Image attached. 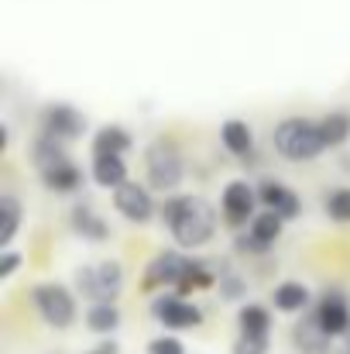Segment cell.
<instances>
[{"label":"cell","instance_id":"obj_1","mask_svg":"<svg viewBox=\"0 0 350 354\" xmlns=\"http://www.w3.org/2000/svg\"><path fill=\"white\" fill-rule=\"evenodd\" d=\"M162 221L179 248H203L217 234V210L203 196H172L162 207Z\"/></svg>","mask_w":350,"mask_h":354},{"label":"cell","instance_id":"obj_2","mask_svg":"<svg viewBox=\"0 0 350 354\" xmlns=\"http://www.w3.org/2000/svg\"><path fill=\"white\" fill-rule=\"evenodd\" d=\"M271 145L285 162H313L320 151H327L320 120L309 118H285L271 131Z\"/></svg>","mask_w":350,"mask_h":354},{"label":"cell","instance_id":"obj_3","mask_svg":"<svg viewBox=\"0 0 350 354\" xmlns=\"http://www.w3.org/2000/svg\"><path fill=\"white\" fill-rule=\"evenodd\" d=\"M144 169H148V186H155L158 193H175L186 176L179 145L172 138H155L144 151Z\"/></svg>","mask_w":350,"mask_h":354},{"label":"cell","instance_id":"obj_4","mask_svg":"<svg viewBox=\"0 0 350 354\" xmlns=\"http://www.w3.org/2000/svg\"><path fill=\"white\" fill-rule=\"evenodd\" d=\"M76 289L93 299V303H114L124 289V268L120 261H100V265H83L76 272Z\"/></svg>","mask_w":350,"mask_h":354},{"label":"cell","instance_id":"obj_5","mask_svg":"<svg viewBox=\"0 0 350 354\" xmlns=\"http://www.w3.org/2000/svg\"><path fill=\"white\" fill-rule=\"evenodd\" d=\"M31 299H35V306H38V313H41V320L48 327H55V330L72 327V320H76V296L62 282H41V286H35Z\"/></svg>","mask_w":350,"mask_h":354},{"label":"cell","instance_id":"obj_6","mask_svg":"<svg viewBox=\"0 0 350 354\" xmlns=\"http://www.w3.org/2000/svg\"><path fill=\"white\" fill-rule=\"evenodd\" d=\"M151 313L165 330H196L203 324V310L182 296H158L151 303Z\"/></svg>","mask_w":350,"mask_h":354},{"label":"cell","instance_id":"obj_7","mask_svg":"<svg viewBox=\"0 0 350 354\" xmlns=\"http://www.w3.org/2000/svg\"><path fill=\"white\" fill-rule=\"evenodd\" d=\"M114 210L130 224H148L155 217V200H151L148 186L127 179L114 189Z\"/></svg>","mask_w":350,"mask_h":354},{"label":"cell","instance_id":"obj_8","mask_svg":"<svg viewBox=\"0 0 350 354\" xmlns=\"http://www.w3.org/2000/svg\"><path fill=\"white\" fill-rule=\"evenodd\" d=\"M186 265H189V258H182L179 251H162V254H155L151 258V265L144 268V289L151 292V289H175L179 282H182V275H186Z\"/></svg>","mask_w":350,"mask_h":354},{"label":"cell","instance_id":"obj_9","mask_svg":"<svg viewBox=\"0 0 350 354\" xmlns=\"http://www.w3.org/2000/svg\"><path fill=\"white\" fill-rule=\"evenodd\" d=\"M83 131H86V118L69 104H52L41 114V134H48V138L76 141V138H83Z\"/></svg>","mask_w":350,"mask_h":354},{"label":"cell","instance_id":"obj_10","mask_svg":"<svg viewBox=\"0 0 350 354\" xmlns=\"http://www.w3.org/2000/svg\"><path fill=\"white\" fill-rule=\"evenodd\" d=\"M254 203H257V193L244 183V179H233L227 183L224 196H220V207H224V221L231 227H240L247 221H254Z\"/></svg>","mask_w":350,"mask_h":354},{"label":"cell","instance_id":"obj_11","mask_svg":"<svg viewBox=\"0 0 350 354\" xmlns=\"http://www.w3.org/2000/svg\"><path fill=\"white\" fill-rule=\"evenodd\" d=\"M257 200H261L264 210H275V214H282L285 221H292V217L302 214L299 196H295L285 183H278V179H264V183L257 186Z\"/></svg>","mask_w":350,"mask_h":354},{"label":"cell","instance_id":"obj_12","mask_svg":"<svg viewBox=\"0 0 350 354\" xmlns=\"http://www.w3.org/2000/svg\"><path fill=\"white\" fill-rule=\"evenodd\" d=\"M316 320L323 324V330L330 337H340V334H350V306L340 292H327L316 306Z\"/></svg>","mask_w":350,"mask_h":354},{"label":"cell","instance_id":"obj_13","mask_svg":"<svg viewBox=\"0 0 350 354\" xmlns=\"http://www.w3.org/2000/svg\"><path fill=\"white\" fill-rule=\"evenodd\" d=\"M292 344H295L302 354H323L327 348H330V334L323 330V324H320L316 313H313L309 320L295 324V330H292Z\"/></svg>","mask_w":350,"mask_h":354},{"label":"cell","instance_id":"obj_14","mask_svg":"<svg viewBox=\"0 0 350 354\" xmlns=\"http://www.w3.org/2000/svg\"><path fill=\"white\" fill-rule=\"evenodd\" d=\"M41 176V183H45V189H52V193H76L79 186H83V172L66 158V162H59V165H52V169H45V172H38Z\"/></svg>","mask_w":350,"mask_h":354},{"label":"cell","instance_id":"obj_15","mask_svg":"<svg viewBox=\"0 0 350 354\" xmlns=\"http://www.w3.org/2000/svg\"><path fill=\"white\" fill-rule=\"evenodd\" d=\"M220 141L231 155H240V158H251V151H254V131H251L247 120H224Z\"/></svg>","mask_w":350,"mask_h":354},{"label":"cell","instance_id":"obj_16","mask_svg":"<svg viewBox=\"0 0 350 354\" xmlns=\"http://www.w3.org/2000/svg\"><path fill=\"white\" fill-rule=\"evenodd\" d=\"M69 224H72V231L83 237V241H93V244H100V241H107V237H110L107 221H104L100 214H93L90 207H76V210H72V217H69Z\"/></svg>","mask_w":350,"mask_h":354},{"label":"cell","instance_id":"obj_17","mask_svg":"<svg viewBox=\"0 0 350 354\" xmlns=\"http://www.w3.org/2000/svg\"><path fill=\"white\" fill-rule=\"evenodd\" d=\"M93 179L104 189H117L120 183H127V165L120 155H93Z\"/></svg>","mask_w":350,"mask_h":354},{"label":"cell","instance_id":"obj_18","mask_svg":"<svg viewBox=\"0 0 350 354\" xmlns=\"http://www.w3.org/2000/svg\"><path fill=\"white\" fill-rule=\"evenodd\" d=\"M271 303H275V310H282V313H302V310L309 306V289H306L302 282H282V286H275Z\"/></svg>","mask_w":350,"mask_h":354},{"label":"cell","instance_id":"obj_19","mask_svg":"<svg viewBox=\"0 0 350 354\" xmlns=\"http://www.w3.org/2000/svg\"><path fill=\"white\" fill-rule=\"evenodd\" d=\"M66 158H69V155H66V148H62L59 138L41 134V138L31 145V165H35L38 172H45V169H52V165H59V162H66Z\"/></svg>","mask_w":350,"mask_h":354},{"label":"cell","instance_id":"obj_20","mask_svg":"<svg viewBox=\"0 0 350 354\" xmlns=\"http://www.w3.org/2000/svg\"><path fill=\"white\" fill-rule=\"evenodd\" d=\"M130 148V134L120 124H107L93 138V155H124Z\"/></svg>","mask_w":350,"mask_h":354},{"label":"cell","instance_id":"obj_21","mask_svg":"<svg viewBox=\"0 0 350 354\" xmlns=\"http://www.w3.org/2000/svg\"><path fill=\"white\" fill-rule=\"evenodd\" d=\"M213 282H217V272H213L206 261H189L182 282L175 286V292H179V296H189V292H196V289H210Z\"/></svg>","mask_w":350,"mask_h":354},{"label":"cell","instance_id":"obj_22","mask_svg":"<svg viewBox=\"0 0 350 354\" xmlns=\"http://www.w3.org/2000/svg\"><path fill=\"white\" fill-rule=\"evenodd\" d=\"M320 131H323L327 148H340V145H347V138H350V114H347V111H333V114H327V118L320 120Z\"/></svg>","mask_w":350,"mask_h":354},{"label":"cell","instance_id":"obj_23","mask_svg":"<svg viewBox=\"0 0 350 354\" xmlns=\"http://www.w3.org/2000/svg\"><path fill=\"white\" fill-rule=\"evenodd\" d=\"M86 327L93 334H114L117 327H120V310H117L114 303H93L90 313H86Z\"/></svg>","mask_w":350,"mask_h":354},{"label":"cell","instance_id":"obj_24","mask_svg":"<svg viewBox=\"0 0 350 354\" xmlns=\"http://www.w3.org/2000/svg\"><path fill=\"white\" fill-rule=\"evenodd\" d=\"M282 227H285V217H282V214H275V210L254 214V221H251V234L257 237L261 244H268V248L282 237Z\"/></svg>","mask_w":350,"mask_h":354},{"label":"cell","instance_id":"obj_25","mask_svg":"<svg viewBox=\"0 0 350 354\" xmlns=\"http://www.w3.org/2000/svg\"><path fill=\"white\" fill-rule=\"evenodd\" d=\"M21 227V203L14 196H0V248H7Z\"/></svg>","mask_w":350,"mask_h":354},{"label":"cell","instance_id":"obj_26","mask_svg":"<svg viewBox=\"0 0 350 354\" xmlns=\"http://www.w3.org/2000/svg\"><path fill=\"white\" fill-rule=\"evenodd\" d=\"M237 324H240V334H268L271 313L264 306H257V303H247V306H240Z\"/></svg>","mask_w":350,"mask_h":354},{"label":"cell","instance_id":"obj_27","mask_svg":"<svg viewBox=\"0 0 350 354\" xmlns=\"http://www.w3.org/2000/svg\"><path fill=\"white\" fill-rule=\"evenodd\" d=\"M323 210H327V217L330 221H337V224H350V189H333L327 200H323Z\"/></svg>","mask_w":350,"mask_h":354},{"label":"cell","instance_id":"obj_28","mask_svg":"<svg viewBox=\"0 0 350 354\" xmlns=\"http://www.w3.org/2000/svg\"><path fill=\"white\" fill-rule=\"evenodd\" d=\"M233 354H268V334H240Z\"/></svg>","mask_w":350,"mask_h":354},{"label":"cell","instance_id":"obj_29","mask_svg":"<svg viewBox=\"0 0 350 354\" xmlns=\"http://www.w3.org/2000/svg\"><path fill=\"white\" fill-rule=\"evenodd\" d=\"M217 289H220V296H224L227 303H237V299H244V296H247V282H244V279H237V275H220Z\"/></svg>","mask_w":350,"mask_h":354},{"label":"cell","instance_id":"obj_30","mask_svg":"<svg viewBox=\"0 0 350 354\" xmlns=\"http://www.w3.org/2000/svg\"><path fill=\"white\" fill-rule=\"evenodd\" d=\"M148 354H186V348L179 337H155L148 344Z\"/></svg>","mask_w":350,"mask_h":354},{"label":"cell","instance_id":"obj_31","mask_svg":"<svg viewBox=\"0 0 350 354\" xmlns=\"http://www.w3.org/2000/svg\"><path fill=\"white\" fill-rule=\"evenodd\" d=\"M237 251H244V254H264V251H271V248L261 244L257 237L247 231V234H237Z\"/></svg>","mask_w":350,"mask_h":354},{"label":"cell","instance_id":"obj_32","mask_svg":"<svg viewBox=\"0 0 350 354\" xmlns=\"http://www.w3.org/2000/svg\"><path fill=\"white\" fill-rule=\"evenodd\" d=\"M17 268H21V254H14V251H3V258H0V279H10Z\"/></svg>","mask_w":350,"mask_h":354},{"label":"cell","instance_id":"obj_33","mask_svg":"<svg viewBox=\"0 0 350 354\" xmlns=\"http://www.w3.org/2000/svg\"><path fill=\"white\" fill-rule=\"evenodd\" d=\"M90 354H117V344L110 341V344H100V348H93Z\"/></svg>","mask_w":350,"mask_h":354}]
</instances>
